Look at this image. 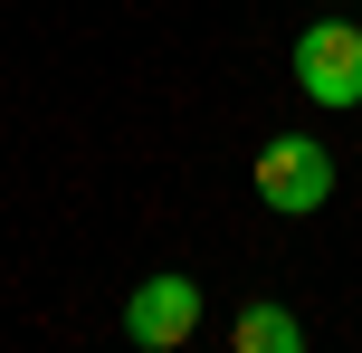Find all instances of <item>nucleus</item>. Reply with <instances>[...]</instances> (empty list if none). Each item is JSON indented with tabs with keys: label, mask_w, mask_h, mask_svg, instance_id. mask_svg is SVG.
<instances>
[{
	"label": "nucleus",
	"mask_w": 362,
	"mask_h": 353,
	"mask_svg": "<svg viewBox=\"0 0 362 353\" xmlns=\"http://www.w3.org/2000/svg\"><path fill=\"white\" fill-rule=\"evenodd\" d=\"M334 191V153L315 144V134H276L267 153H257V201L286 210V220H305V210H325Z\"/></svg>",
	"instance_id": "nucleus-1"
},
{
	"label": "nucleus",
	"mask_w": 362,
	"mask_h": 353,
	"mask_svg": "<svg viewBox=\"0 0 362 353\" xmlns=\"http://www.w3.org/2000/svg\"><path fill=\"white\" fill-rule=\"evenodd\" d=\"M296 86H305L315 105H362V29L353 19L296 29Z\"/></svg>",
	"instance_id": "nucleus-2"
},
{
	"label": "nucleus",
	"mask_w": 362,
	"mask_h": 353,
	"mask_svg": "<svg viewBox=\"0 0 362 353\" xmlns=\"http://www.w3.org/2000/svg\"><path fill=\"white\" fill-rule=\"evenodd\" d=\"M191 325H200V287L181 277V267L144 277V287H134V306H124V335H134V344H153V353L191 344Z\"/></svg>",
	"instance_id": "nucleus-3"
},
{
	"label": "nucleus",
	"mask_w": 362,
	"mask_h": 353,
	"mask_svg": "<svg viewBox=\"0 0 362 353\" xmlns=\"http://www.w3.org/2000/svg\"><path fill=\"white\" fill-rule=\"evenodd\" d=\"M229 344H238V353H296V344H305V325H296L286 306H248V316L229 325Z\"/></svg>",
	"instance_id": "nucleus-4"
}]
</instances>
